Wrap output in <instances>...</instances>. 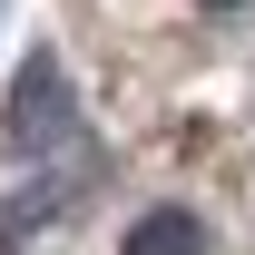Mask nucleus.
<instances>
[{
	"mask_svg": "<svg viewBox=\"0 0 255 255\" xmlns=\"http://www.w3.org/2000/svg\"><path fill=\"white\" fill-rule=\"evenodd\" d=\"M0 137H10V157H39L49 137H69V69L49 59V49H30V59H20V79H10V118H0Z\"/></svg>",
	"mask_w": 255,
	"mask_h": 255,
	"instance_id": "nucleus-1",
	"label": "nucleus"
},
{
	"mask_svg": "<svg viewBox=\"0 0 255 255\" xmlns=\"http://www.w3.org/2000/svg\"><path fill=\"white\" fill-rule=\"evenodd\" d=\"M118 255H206V226H196L187 206H157V216L128 226V246H118Z\"/></svg>",
	"mask_w": 255,
	"mask_h": 255,
	"instance_id": "nucleus-2",
	"label": "nucleus"
},
{
	"mask_svg": "<svg viewBox=\"0 0 255 255\" xmlns=\"http://www.w3.org/2000/svg\"><path fill=\"white\" fill-rule=\"evenodd\" d=\"M196 10H216V20H236V10H246V0H196Z\"/></svg>",
	"mask_w": 255,
	"mask_h": 255,
	"instance_id": "nucleus-3",
	"label": "nucleus"
}]
</instances>
